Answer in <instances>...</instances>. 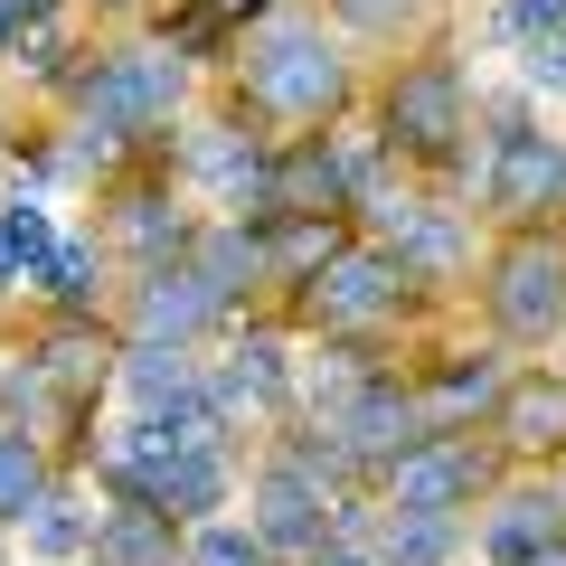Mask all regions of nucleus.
Masks as SVG:
<instances>
[{
	"label": "nucleus",
	"instance_id": "nucleus-9",
	"mask_svg": "<svg viewBox=\"0 0 566 566\" xmlns=\"http://www.w3.org/2000/svg\"><path fill=\"white\" fill-rule=\"evenodd\" d=\"M331 424H340V453H397V463H406L424 416H416V397H406V387H378V378H368Z\"/></svg>",
	"mask_w": 566,
	"mask_h": 566
},
{
	"label": "nucleus",
	"instance_id": "nucleus-25",
	"mask_svg": "<svg viewBox=\"0 0 566 566\" xmlns=\"http://www.w3.org/2000/svg\"><path fill=\"white\" fill-rule=\"evenodd\" d=\"M528 85H547V95H566V39H538V57H528Z\"/></svg>",
	"mask_w": 566,
	"mask_h": 566
},
{
	"label": "nucleus",
	"instance_id": "nucleus-30",
	"mask_svg": "<svg viewBox=\"0 0 566 566\" xmlns=\"http://www.w3.org/2000/svg\"><path fill=\"white\" fill-rule=\"evenodd\" d=\"M20 29H29V20H20V0H0V48H20Z\"/></svg>",
	"mask_w": 566,
	"mask_h": 566
},
{
	"label": "nucleus",
	"instance_id": "nucleus-13",
	"mask_svg": "<svg viewBox=\"0 0 566 566\" xmlns=\"http://www.w3.org/2000/svg\"><path fill=\"white\" fill-rule=\"evenodd\" d=\"M95 566H170V510H114L95 520Z\"/></svg>",
	"mask_w": 566,
	"mask_h": 566
},
{
	"label": "nucleus",
	"instance_id": "nucleus-11",
	"mask_svg": "<svg viewBox=\"0 0 566 566\" xmlns=\"http://www.w3.org/2000/svg\"><path fill=\"white\" fill-rule=\"evenodd\" d=\"M133 491H142L151 510H170V520H199V510L227 501V463H218V444H199V453H161L151 472H133Z\"/></svg>",
	"mask_w": 566,
	"mask_h": 566
},
{
	"label": "nucleus",
	"instance_id": "nucleus-6",
	"mask_svg": "<svg viewBox=\"0 0 566 566\" xmlns=\"http://www.w3.org/2000/svg\"><path fill=\"white\" fill-rule=\"evenodd\" d=\"M482 482H491V453H482V444H416V453L397 463V510L444 520V510L472 501Z\"/></svg>",
	"mask_w": 566,
	"mask_h": 566
},
{
	"label": "nucleus",
	"instance_id": "nucleus-24",
	"mask_svg": "<svg viewBox=\"0 0 566 566\" xmlns=\"http://www.w3.org/2000/svg\"><path fill=\"white\" fill-rule=\"evenodd\" d=\"M491 397V359H463V368H444V406H482Z\"/></svg>",
	"mask_w": 566,
	"mask_h": 566
},
{
	"label": "nucleus",
	"instance_id": "nucleus-23",
	"mask_svg": "<svg viewBox=\"0 0 566 566\" xmlns=\"http://www.w3.org/2000/svg\"><path fill=\"white\" fill-rule=\"evenodd\" d=\"M510 39H566V0H501Z\"/></svg>",
	"mask_w": 566,
	"mask_h": 566
},
{
	"label": "nucleus",
	"instance_id": "nucleus-4",
	"mask_svg": "<svg viewBox=\"0 0 566 566\" xmlns=\"http://www.w3.org/2000/svg\"><path fill=\"white\" fill-rule=\"evenodd\" d=\"M387 133H397L406 151H444V142L463 133V76H453L444 57L406 66L397 95H387Z\"/></svg>",
	"mask_w": 566,
	"mask_h": 566
},
{
	"label": "nucleus",
	"instance_id": "nucleus-12",
	"mask_svg": "<svg viewBox=\"0 0 566 566\" xmlns=\"http://www.w3.org/2000/svg\"><path fill=\"white\" fill-rule=\"evenodd\" d=\"M218 312H227V293L208 274H170L161 264V274L142 283V340H189V331H208Z\"/></svg>",
	"mask_w": 566,
	"mask_h": 566
},
{
	"label": "nucleus",
	"instance_id": "nucleus-27",
	"mask_svg": "<svg viewBox=\"0 0 566 566\" xmlns=\"http://www.w3.org/2000/svg\"><path fill=\"white\" fill-rule=\"evenodd\" d=\"M397 10H406V0H340V20H349V29H387Z\"/></svg>",
	"mask_w": 566,
	"mask_h": 566
},
{
	"label": "nucleus",
	"instance_id": "nucleus-29",
	"mask_svg": "<svg viewBox=\"0 0 566 566\" xmlns=\"http://www.w3.org/2000/svg\"><path fill=\"white\" fill-rule=\"evenodd\" d=\"M520 566H566V528H557V538H538V547H528Z\"/></svg>",
	"mask_w": 566,
	"mask_h": 566
},
{
	"label": "nucleus",
	"instance_id": "nucleus-18",
	"mask_svg": "<svg viewBox=\"0 0 566 566\" xmlns=\"http://www.w3.org/2000/svg\"><path fill=\"white\" fill-rule=\"evenodd\" d=\"M0 245H10V264H20V274H48V255H57V237H48V208L10 199V208H0Z\"/></svg>",
	"mask_w": 566,
	"mask_h": 566
},
{
	"label": "nucleus",
	"instance_id": "nucleus-10",
	"mask_svg": "<svg viewBox=\"0 0 566 566\" xmlns=\"http://www.w3.org/2000/svg\"><path fill=\"white\" fill-rule=\"evenodd\" d=\"M349 180H359V161H340L331 142H303V151L274 161V208L283 218H331V208L349 199Z\"/></svg>",
	"mask_w": 566,
	"mask_h": 566
},
{
	"label": "nucleus",
	"instance_id": "nucleus-26",
	"mask_svg": "<svg viewBox=\"0 0 566 566\" xmlns=\"http://www.w3.org/2000/svg\"><path fill=\"white\" fill-rule=\"evenodd\" d=\"M20 57L48 76V66H57V29H48V20H29V29H20Z\"/></svg>",
	"mask_w": 566,
	"mask_h": 566
},
{
	"label": "nucleus",
	"instance_id": "nucleus-31",
	"mask_svg": "<svg viewBox=\"0 0 566 566\" xmlns=\"http://www.w3.org/2000/svg\"><path fill=\"white\" fill-rule=\"evenodd\" d=\"M20 20H48V0H20Z\"/></svg>",
	"mask_w": 566,
	"mask_h": 566
},
{
	"label": "nucleus",
	"instance_id": "nucleus-20",
	"mask_svg": "<svg viewBox=\"0 0 566 566\" xmlns=\"http://www.w3.org/2000/svg\"><path fill=\"white\" fill-rule=\"evenodd\" d=\"M95 274H104V264H95V245H57L39 283L57 293V303H95Z\"/></svg>",
	"mask_w": 566,
	"mask_h": 566
},
{
	"label": "nucleus",
	"instance_id": "nucleus-7",
	"mask_svg": "<svg viewBox=\"0 0 566 566\" xmlns=\"http://www.w3.org/2000/svg\"><path fill=\"white\" fill-rule=\"evenodd\" d=\"M397 283H406L397 255H331L312 274V312L322 322H378V312H397Z\"/></svg>",
	"mask_w": 566,
	"mask_h": 566
},
{
	"label": "nucleus",
	"instance_id": "nucleus-1",
	"mask_svg": "<svg viewBox=\"0 0 566 566\" xmlns=\"http://www.w3.org/2000/svg\"><path fill=\"white\" fill-rule=\"evenodd\" d=\"M245 95H255L264 114L312 123V114H331V104H340V57L322 48V29L283 20V29H264V39L245 48Z\"/></svg>",
	"mask_w": 566,
	"mask_h": 566
},
{
	"label": "nucleus",
	"instance_id": "nucleus-3",
	"mask_svg": "<svg viewBox=\"0 0 566 566\" xmlns=\"http://www.w3.org/2000/svg\"><path fill=\"white\" fill-rule=\"evenodd\" d=\"M491 312H501L510 331H557L566 322V245H547V237H528V245H510L501 255V283H491Z\"/></svg>",
	"mask_w": 566,
	"mask_h": 566
},
{
	"label": "nucleus",
	"instance_id": "nucleus-28",
	"mask_svg": "<svg viewBox=\"0 0 566 566\" xmlns=\"http://www.w3.org/2000/svg\"><path fill=\"white\" fill-rule=\"evenodd\" d=\"M133 237H142V245H161V237H180V227H170V218H161L151 199H142V208H133Z\"/></svg>",
	"mask_w": 566,
	"mask_h": 566
},
{
	"label": "nucleus",
	"instance_id": "nucleus-17",
	"mask_svg": "<svg viewBox=\"0 0 566 566\" xmlns=\"http://www.w3.org/2000/svg\"><path fill=\"white\" fill-rule=\"evenodd\" d=\"M538 538H557V501H547V491H528V501H510L501 520H491V557L501 566H520Z\"/></svg>",
	"mask_w": 566,
	"mask_h": 566
},
{
	"label": "nucleus",
	"instance_id": "nucleus-21",
	"mask_svg": "<svg viewBox=\"0 0 566 566\" xmlns=\"http://www.w3.org/2000/svg\"><path fill=\"white\" fill-rule=\"evenodd\" d=\"M397 538H387V566H434L444 557V520H424V510H397Z\"/></svg>",
	"mask_w": 566,
	"mask_h": 566
},
{
	"label": "nucleus",
	"instance_id": "nucleus-8",
	"mask_svg": "<svg viewBox=\"0 0 566 566\" xmlns=\"http://www.w3.org/2000/svg\"><path fill=\"white\" fill-rule=\"evenodd\" d=\"M566 189V151L528 123H501V151H491V208H547Z\"/></svg>",
	"mask_w": 566,
	"mask_h": 566
},
{
	"label": "nucleus",
	"instance_id": "nucleus-14",
	"mask_svg": "<svg viewBox=\"0 0 566 566\" xmlns=\"http://www.w3.org/2000/svg\"><path fill=\"white\" fill-rule=\"evenodd\" d=\"M123 387H133V406H142V416H151V406L199 397V378H189L180 340H142V349H133V368H123Z\"/></svg>",
	"mask_w": 566,
	"mask_h": 566
},
{
	"label": "nucleus",
	"instance_id": "nucleus-2",
	"mask_svg": "<svg viewBox=\"0 0 566 566\" xmlns=\"http://www.w3.org/2000/svg\"><path fill=\"white\" fill-rule=\"evenodd\" d=\"M170 104H180V48H133V57L95 66V85H85V133L95 142H85V151L170 123Z\"/></svg>",
	"mask_w": 566,
	"mask_h": 566
},
{
	"label": "nucleus",
	"instance_id": "nucleus-19",
	"mask_svg": "<svg viewBox=\"0 0 566 566\" xmlns=\"http://www.w3.org/2000/svg\"><path fill=\"white\" fill-rule=\"evenodd\" d=\"M29 547H39V557H76V547H95V520H85L76 501H39L29 510Z\"/></svg>",
	"mask_w": 566,
	"mask_h": 566
},
{
	"label": "nucleus",
	"instance_id": "nucleus-5",
	"mask_svg": "<svg viewBox=\"0 0 566 566\" xmlns=\"http://www.w3.org/2000/svg\"><path fill=\"white\" fill-rule=\"evenodd\" d=\"M255 538L283 547V557H322V538H331V501L312 491L303 463H274V472H264V491H255Z\"/></svg>",
	"mask_w": 566,
	"mask_h": 566
},
{
	"label": "nucleus",
	"instance_id": "nucleus-22",
	"mask_svg": "<svg viewBox=\"0 0 566 566\" xmlns=\"http://www.w3.org/2000/svg\"><path fill=\"white\" fill-rule=\"evenodd\" d=\"M274 547L245 538V528H199V547H189V566H264Z\"/></svg>",
	"mask_w": 566,
	"mask_h": 566
},
{
	"label": "nucleus",
	"instance_id": "nucleus-32",
	"mask_svg": "<svg viewBox=\"0 0 566 566\" xmlns=\"http://www.w3.org/2000/svg\"><path fill=\"white\" fill-rule=\"evenodd\" d=\"M322 566H368V557H322Z\"/></svg>",
	"mask_w": 566,
	"mask_h": 566
},
{
	"label": "nucleus",
	"instance_id": "nucleus-15",
	"mask_svg": "<svg viewBox=\"0 0 566 566\" xmlns=\"http://www.w3.org/2000/svg\"><path fill=\"white\" fill-rule=\"evenodd\" d=\"M501 424H510V444H566V378L520 387V397L501 406Z\"/></svg>",
	"mask_w": 566,
	"mask_h": 566
},
{
	"label": "nucleus",
	"instance_id": "nucleus-16",
	"mask_svg": "<svg viewBox=\"0 0 566 566\" xmlns=\"http://www.w3.org/2000/svg\"><path fill=\"white\" fill-rule=\"evenodd\" d=\"M48 491H39V444H29L20 424H0V520H29Z\"/></svg>",
	"mask_w": 566,
	"mask_h": 566
}]
</instances>
